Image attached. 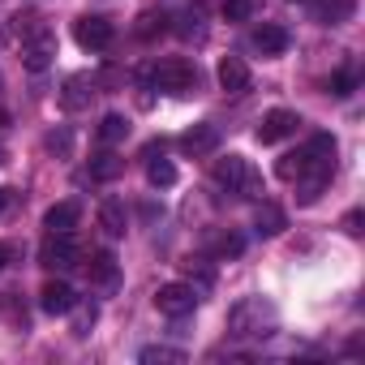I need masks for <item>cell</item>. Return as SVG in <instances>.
Returning a JSON list of instances; mask_svg holds the SVG:
<instances>
[{
	"mask_svg": "<svg viewBox=\"0 0 365 365\" xmlns=\"http://www.w3.org/2000/svg\"><path fill=\"white\" fill-rule=\"evenodd\" d=\"M163 22H168V18H163V14H146V18H142V26H138V31H142V35H155V31H163Z\"/></svg>",
	"mask_w": 365,
	"mask_h": 365,
	"instance_id": "f1b7e54d",
	"label": "cell"
},
{
	"mask_svg": "<svg viewBox=\"0 0 365 365\" xmlns=\"http://www.w3.org/2000/svg\"><path fill=\"white\" fill-rule=\"evenodd\" d=\"M95 95H99V78H95V73H73V78L65 82V91H61V108L82 112V108H91Z\"/></svg>",
	"mask_w": 365,
	"mask_h": 365,
	"instance_id": "8fae6325",
	"label": "cell"
},
{
	"mask_svg": "<svg viewBox=\"0 0 365 365\" xmlns=\"http://www.w3.org/2000/svg\"><path fill=\"white\" fill-rule=\"evenodd\" d=\"M73 39L86 52H108L112 39H116V26L103 14H82V18H73Z\"/></svg>",
	"mask_w": 365,
	"mask_h": 365,
	"instance_id": "8992f818",
	"label": "cell"
},
{
	"mask_svg": "<svg viewBox=\"0 0 365 365\" xmlns=\"http://www.w3.org/2000/svg\"><path fill=\"white\" fill-rule=\"evenodd\" d=\"M0 305H5V314H9V322L18 331H26V305L18 301V292H5V297H0Z\"/></svg>",
	"mask_w": 365,
	"mask_h": 365,
	"instance_id": "d4e9b609",
	"label": "cell"
},
{
	"mask_svg": "<svg viewBox=\"0 0 365 365\" xmlns=\"http://www.w3.org/2000/svg\"><path fill=\"white\" fill-rule=\"evenodd\" d=\"M5 125H9V112H5V108H0V129H5Z\"/></svg>",
	"mask_w": 365,
	"mask_h": 365,
	"instance_id": "836d02e7",
	"label": "cell"
},
{
	"mask_svg": "<svg viewBox=\"0 0 365 365\" xmlns=\"http://www.w3.org/2000/svg\"><path fill=\"white\" fill-rule=\"evenodd\" d=\"M82 262H86V279H91V288H116L120 267H116V258H112L108 250H95V254L82 258Z\"/></svg>",
	"mask_w": 365,
	"mask_h": 365,
	"instance_id": "5bb4252c",
	"label": "cell"
},
{
	"mask_svg": "<svg viewBox=\"0 0 365 365\" xmlns=\"http://www.w3.org/2000/svg\"><path fill=\"white\" fill-rule=\"evenodd\" d=\"M279 331V309L267 297H241L228 309V335L232 339H271Z\"/></svg>",
	"mask_w": 365,
	"mask_h": 365,
	"instance_id": "3957f363",
	"label": "cell"
},
{
	"mask_svg": "<svg viewBox=\"0 0 365 365\" xmlns=\"http://www.w3.org/2000/svg\"><path fill=\"white\" fill-rule=\"evenodd\" d=\"M39 309L52 314V318H56V314H73V309H78V292H73L65 279H48L43 292H39Z\"/></svg>",
	"mask_w": 365,
	"mask_h": 365,
	"instance_id": "7c38bea8",
	"label": "cell"
},
{
	"mask_svg": "<svg viewBox=\"0 0 365 365\" xmlns=\"http://www.w3.org/2000/svg\"><path fill=\"white\" fill-rule=\"evenodd\" d=\"M215 78H220V91H228V95L250 91V65H245L241 56H224V61L215 65Z\"/></svg>",
	"mask_w": 365,
	"mask_h": 365,
	"instance_id": "9a60e30c",
	"label": "cell"
},
{
	"mask_svg": "<svg viewBox=\"0 0 365 365\" xmlns=\"http://www.w3.org/2000/svg\"><path fill=\"white\" fill-rule=\"evenodd\" d=\"M331 172H335V138H331V133H314V138L301 142L297 150L279 155V163H275V176H279V180L305 190V202L318 198V190L331 180Z\"/></svg>",
	"mask_w": 365,
	"mask_h": 365,
	"instance_id": "6da1fadb",
	"label": "cell"
},
{
	"mask_svg": "<svg viewBox=\"0 0 365 365\" xmlns=\"http://www.w3.org/2000/svg\"><path fill=\"white\" fill-rule=\"evenodd\" d=\"M146 180H150L155 190L176 185V163H172V159H150V163H146Z\"/></svg>",
	"mask_w": 365,
	"mask_h": 365,
	"instance_id": "7402d4cb",
	"label": "cell"
},
{
	"mask_svg": "<svg viewBox=\"0 0 365 365\" xmlns=\"http://www.w3.org/2000/svg\"><path fill=\"white\" fill-rule=\"evenodd\" d=\"M297 125H301V116H297L292 108H271V112L262 116V125H258V142H262V146L284 142L288 133H297Z\"/></svg>",
	"mask_w": 365,
	"mask_h": 365,
	"instance_id": "30bf717a",
	"label": "cell"
},
{
	"mask_svg": "<svg viewBox=\"0 0 365 365\" xmlns=\"http://www.w3.org/2000/svg\"><path fill=\"white\" fill-rule=\"evenodd\" d=\"M99 228H103V237H112V241H120V237L129 232V211H125L120 198H103V202H99Z\"/></svg>",
	"mask_w": 365,
	"mask_h": 365,
	"instance_id": "2e32d148",
	"label": "cell"
},
{
	"mask_svg": "<svg viewBox=\"0 0 365 365\" xmlns=\"http://www.w3.org/2000/svg\"><path fill=\"white\" fill-rule=\"evenodd\" d=\"M254 232H258V237H279V232H284V211H279L275 202H258V211H254Z\"/></svg>",
	"mask_w": 365,
	"mask_h": 365,
	"instance_id": "ffe728a7",
	"label": "cell"
},
{
	"mask_svg": "<svg viewBox=\"0 0 365 365\" xmlns=\"http://www.w3.org/2000/svg\"><path fill=\"white\" fill-rule=\"evenodd\" d=\"M288 43H292V35H288L279 22H262V26L250 31V48H254L258 56H284Z\"/></svg>",
	"mask_w": 365,
	"mask_h": 365,
	"instance_id": "9c48e42d",
	"label": "cell"
},
{
	"mask_svg": "<svg viewBox=\"0 0 365 365\" xmlns=\"http://www.w3.org/2000/svg\"><path fill=\"white\" fill-rule=\"evenodd\" d=\"M9 262H18V245L14 241H0V271H5Z\"/></svg>",
	"mask_w": 365,
	"mask_h": 365,
	"instance_id": "f546056e",
	"label": "cell"
},
{
	"mask_svg": "<svg viewBox=\"0 0 365 365\" xmlns=\"http://www.w3.org/2000/svg\"><path fill=\"white\" fill-rule=\"evenodd\" d=\"M14 202H18V194H14V190H0V215H5Z\"/></svg>",
	"mask_w": 365,
	"mask_h": 365,
	"instance_id": "1f68e13d",
	"label": "cell"
},
{
	"mask_svg": "<svg viewBox=\"0 0 365 365\" xmlns=\"http://www.w3.org/2000/svg\"><path fill=\"white\" fill-rule=\"evenodd\" d=\"M120 172H125V159H120L116 150H108V146H103V150H99V155L91 159V180H99V185H108V180H116Z\"/></svg>",
	"mask_w": 365,
	"mask_h": 365,
	"instance_id": "d6986e66",
	"label": "cell"
},
{
	"mask_svg": "<svg viewBox=\"0 0 365 365\" xmlns=\"http://www.w3.org/2000/svg\"><path fill=\"white\" fill-rule=\"evenodd\" d=\"M211 176H215V185H224V190L237 194V198H262V194H267V190H262V172H258L245 155H224V159H215Z\"/></svg>",
	"mask_w": 365,
	"mask_h": 365,
	"instance_id": "277c9868",
	"label": "cell"
},
{
	"mask_svg": "<svg viewBox=\"0 0 365 365\" xmlns=\"http://www.w3.org/2000/svg\"><path fill=\"white\" fill-rule=\"evenodd\" d=\"M301 5H309V0H301Z\"/></svg>",
	"mask_w": 365,
	"mask_h": 365,
	"instance_id": "e575fe53",
	"label": "cell"
},
{
	"mask_svg": "<svg viewBox=\"0 0 365 365\" xmlns=\"http://www.w3.org/2000/svg\"><path fill=\"white\" fill-rule=\"evenodd\" d=\"M95 318H99V309H95V305H86V309H82V314H78V322H73V335H86V331H91V322H95Z\"/></svg>",
	"mask_w": 365,
	"mask_h": 365,
	"instance_id": "83f0119b",
	"label": "cell"
},
{
	"mask_svg": "<svg viewBox=\"0 0 365 365\" xmlns=\"http://www.w3.org/2000/svg\"><path fill=\"white\" fill-rule=\"evenodd\" d=\"M48 150H61V155H69V133L61 129V133H52L48 138Z\"/></svg>",
	"mask_w": 365,
	"mask_h": 365,
	"instance_id": "4dcf8cb0",
	"label": "cell"
},
{
	"mask_svg": "<svg viewBox=\"0 0 365 365\" xmlns=\"http://www.w3.org/2000/svg\"><path fill=\"white\" fill-rule=\"evenodd\" d=\"M5 163H9V146H5V142H0V168H5Z\"/></svg>",
	"mask_w": 365,
	"mask_h": 365,
	"instance_id": "d6a6232c",
	"label": "cell"
},
{
	"mask_svg": "<svg viewBox=\"0 0 365 365\" xmlns=\"http://www.w3.org/2000/svg\"><path fill=\"white\" fill-rule=\"evenodd\" d=\"M95 138H99V146H116V142H125V138H129V120H125V116H116V112H108V116L99 120Z\"/></svg>",
	"mask_w": 365,
	"mask_h": 365,
	"instance_id": "44dd1931",
	"label": "cell"
},
{
	"mask_svg": "<svg viewBox=\"0 0 365 365\" xmlns=\"http://www.w3.org/2000/svg\"><path fill=\"white\" fill-rule=\"evenodd\" d=\"M138 361H146V365H155V361L180 365V361H185V352H180V348H172V344H146V348L138 352Z\"/></svg>",
	"mask_w": 365,
	"mask_h": 365,
	"instance_id": "603a6c76",
	"label": "cell"
},
{
	"mask_svg": "<svg viewBox=\"0 0 365 365\" xmlns=\"http://www.w3.org/2000/svg\"><path fill=\"white\" fill-rule=\"evenodd\" d=\"M352 86H356V73H352V69H344V73L331 82V91H335V95H352Z\"/></svg>",
	"mask_w": 365,
	"mask_h": 365,
	"instance_id": "4316f807",
	"label": "cell"
},
{
	"mask_svg": "<svg viewBox=\"0 0 365 365\" xmlns=\"http://www.w3.org/2000/svg\"><path fill=\"white\" fill-rule=\"evenodd\" d=\"M14 22V35L22 39V65L31 73H43L52 61H56V31L35 14V9H22L9 18Z\"/></svg>",
	"mask_w": 365,
	"mask_h": 365,
	"instance_id": "7a4b0ae2",
	"label": "cell"
},
{
	"mask_svg": "<svg viewBox=\"0 0 365 365\" xmlns=\"http://www.w3.org/2000/svg\"><path fill=\"white\" fill-rule=\"evenodd\" d=\"M241 250H245L241 237H220V241H211V254H215V258H237Z\"/></svg>",
	"mask_w": 365,
	"mask_h": 365,
	"instance_id": "484cf974",
	"label": "cell"
},
{
	"mask_svg": "<svg viewBox=\"0 0 365 365\" xmlns=\"http://www.w3.org/2000/svg\"><path fill=\"white\" fill-rule=\"evenodd\" d=\"M215 146H220V125H211V120H198L194 129H185V133H180V150H185V155H194V159L211 155Z\"/></svg>",
	"mask_w": 365,
	"mask_h": 365,
	"instance_id": "4fadbf2b",
	"label": "cell"
},
{
	"mask_svg": "<svg viewBox=\"0 0 365 365\" xmlns=\"http://www.w3.org/2000/svg\"><path fill=\"white\" fill-rule=\"evenodd\" d=\"M262 9V0H224V22H250Z\"/></svg>",
	"mask_w": 365,
	"mask_h": 365,
	"instance_id": "cb8c5ba5",
	"label": "cell"
},
{
	"mask_svg": "<svg viewBox=\"0 0 365 365\" xmlns=\"http://www.w3.org/2000/svg\"><path fill=\"white\" fill-rule=\"evenodd\" d=\"M309 9H314V18L322 22V26H339V22H348L352 18V0H309Z\"/></svg>",
	"mask_w": 365,
	"mask_h": 365,
	"instance_id": "ac0fdd59",
	"label": "cell"
},
{
	"mask_svg": "<svg viewBox=\"0 0 365 365\" xmlns=\"http://www.w3.org/2000/svg\"><path fill=\"white\" fill-rule=\"evenodd\" d=\"M39 262L48 271H69V267L82 262V245L73 241V232H48V241L39 250Z\"/></svg>",
	"mask_w": 365,
	"mask_h": 365,
	"instance_id": "ba28073f",
	"label": "cell"
},
{
	"mask_svg": "<svg viewBox=\"0 0 365 365\" xmlns=\"http://www.w3.org/2000/svg\"><path fill=\"white\" fill-rule=\"evenodd\" d=\"M146 78H150V86H155V91H163V95H194V91L202 86L198 65H194V61H185V56H168V61L150 65V69H146Z\"/></svg>",
	"mask_w": 365,
	"mask_h": 365,
	"instance_id": "5b68a950",
	"label": "cell"
},
{
	"mask_svg": "<svg viewBox=\"0 0 365 365\" xmlns=\"http://www.w3.org/2000/svg\"><path fill=\"white\" fill-rule=\"evenodd\" d=\"M155 309L168 314V318H190V314L198 309V288L172 279V284H163V288L155 292Z\"/></svg>",
	"mask_w": 365,
	"mask_h": 365,
	"instance_id": "52a82bcc",
	"label": "cell"
},
{
	"mask_svg": "<svg viewBox=\"0 0 365 365\" xmlns=\"http://www.w3.org/2000/svg\"><path fill=\"white\" fill-rule=\"evenodd\" d=\"M78 220H82V207H78V202H56V207H48L43 228H48V232H73Z\"/></svg>",
	"mask_w": 365,
	"mask_h": 365,
	"instance_id": "e0dca14e",
	"label": "cell"
}]
</instances>
